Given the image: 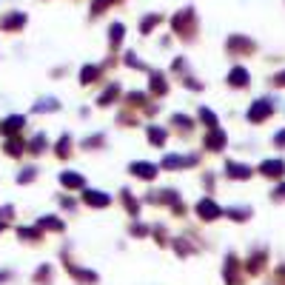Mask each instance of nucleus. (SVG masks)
Returning <instances> with one entry per match:
<instances>
[{"label": "nucleus", "mask_w": 285, "mask_h": 285, "mask_svg": "<svg viewBox=\"0 0 285 285\" xmlns=\"http://www.w3.org/2000/svg\"><path fill=\"white\" fill-rule=\"evenodd\" d=\"M23 23H26V14H23V11H14V14H6V17L0 20V26H3V29H20Z\"/></svg>", "instance_id": "3"}, {"label": "nucleus", "mask_w": 285, "mask_h": 285, "mask_svg": "<svg viewBox=\"0 0 285 285\" xmlns=\"http://www.w3.org/2000/svg\"><path fill=\"white\" fill-rule=\"evenodd\" d=\"M154 166H148V163H134V166H131V174H140V177H146V180H151V177H154Z\"/></svg>", "instance_id": "8"}, {"label": "nucleus", "mask_w": 285, "mask_h": 285, "mask_svg": "<svg viewBox=\"0 0 285 285\" xmlns=\"http://www.w3.org/2000/svg\"><path fill=\"white\" fill-rule=\"evenodd\" d=\"M277 83H280V86H285V71L280 74V77H277Z\"/></svg>", "instance_id": "26"}, {"label": "nucleus", "mask_w": 285, "mask_h": 285, "mask_svg": "<svg viewBox=\"0 0 285 285\" xmlns=\"http://www.w3.org/2000/svg\"><path fill=\"white\" fill-rule=\"evenodd\" d=\"M68 143H71V140H68V137H63V140H60V148H57V151H60V154H68Z\"/></svg>", "instance_id": "23"}, {"label": "nucleus", "mask_w": 285, "mask_h": 285, "mask_svg": "<svg viewBox=\"0 0 285 285\" xmlns=\"http://www.w3.org/2000/svg\"><path fill=\"white\" fill-rule=\"evenodd\" d=\"M154 23H160V14H151V17L143 23V32H151V26H154Z\"/></svg>", "instance_id": "21"}, {"label": "nucleus", "mask_w": 285, "mask_h": 285, "mask_svg": "<svg viewBox=\"0 0 285 285\" xmlns=\"http://www.w3.org/2000/svg\"><path fill=\"white\" fill-rule=\"evenodd\" d=\"M32 177H34V169H26V174H20L17 180H20V182H29V180H32Z\"/></svg>", "instance_id": "24"}, {"label": "nucleus", "mask_w": 285, "mask_h": 285, "mask_svg": "<svg viewBox=\"0 0 285 285\" xmlns=\"http://www.w3.org/2000/svg\"><path fill=\"white\" fill-rule=\"evenodd\" d=\"M197 211H200V217H203V220H214V217H220V208H217L211 200H203V203L197 205Z\"/></svg>", "instance_id": "5"}, {"label": "nucleus", "mask_w": 285, "mask_h": 285, "mask_svg": "<svg viewBox=\"0 0 285 285\" xmlns=\"http://www.w3.org/2000/svg\"><path fill=\"white\" fill-rule=\"evenodd\" d=\"M0 231H3V223H0Z\"/></svg>", "instance_id": "28"}, {"label": "nucleus", "mask_w": 285, "mask_h": 285, "mask_svg": "<svg viewBox=\"0 0 285 285\" xmlns=\"http://www.w3.org/2000/svg\"><path fill=\"white\" fill-rule=\"evenodd\" d=\"M94 77H97V68H94V66H86V68H83V83H91Z\"/></svg>", "instance_id": "18"}, {"label": "nucleus", "mask_w": 285, "mask_h": 285, "mask_svg": "<svg viewBox=\"0 0 285 285\" xmlns=\"http://www.w3.org/2000/svg\"><path fill=\"white\" fill-rule=\"evenodd\" d=\"M223 143H226V137L220 134V131H217V134H211L208 140H205V146H211V148H220Z\"/></svg>", "instance_id": "13"}, {"label": "nucleus", "mask_w": 285, "mask_h": 285, "mask_svg": "<svg viewBox=\"0 0 285 285\" xmlns=\"http://www.w3.org/2000/svg\"><path fill=\"white\" fill-rule=\"evenodd\" d=\"M6 151H9V154H20L23 143H20V140H9V143H6Z\"/></svg>", "instance_id": "15"}, {"label": "nucleus", "mask_w": 285, "mask_h": 285, "mask_svg": "<svg viewBox=\"0 0 285 285\" xmlns=\"http://www.w3.org/2000/svg\"><path fill=\"white\" fill-rule=\"evenodd\" d=\"M191 23H194V14H191V9H185L182 14L174 17V29H177V32H188V29H191Z\"/></svg>", "instance_id": "2"}, {"label": "nucleus", "mask_w": 285, "mask_h": 285, "mask_svg": "<svg viewBox=\"0 0 285 285\" xmlns=\"http://www.w3.org/2000/svg\"><path fill=\"white\" fill-rule=\"evenodd\" d=\"M60 180H63V185H71V188H77V185H83V180H80L77 174H63Z\"/></svg>", "instance_id": "11"}, {"label": "nucleus", "mask_w": 285, "mask_h": 285, "mask_svg": "<svg viewBox=\"0 0 285 285\" xmlns=\"http://www.w3.org/2000/svg\"><path fill=\"white\" fill-rule=\"evenodd\" d=\"M151 143L163 146V143H166V131H160V128H151Z\"/></svg>", "instance_id": "17"}, {"label": "nucleus", "mask_w": 285, "mask_h": 285, "mask_svg": "<svg viewBox=\"0 0 285 285\" xmlns=\"http://www.w3.org/2000/svg\"><path fill=\"white\" fill-rule=\"evenodd\" d=\"M117 86H109V89H106V94H103L100 97V106H109V100H114V97H117Z\"/></svg>", "instance_id": "12"}, {"label": "nucleus", "mask_w": 285, "mask_h": 285, "mask_svg": "<svg viewBox=\"0 0 285 285\" xmlns=\"http://www.w3.org/2000/svg\"><path fill=\"white\" fill-rule=\"evenodd\" d=\"M154 91H166V83H163V77H154Z\"/></svg>", "instance_id": "25"}, {"label": "nucleus", "mask_w": 285, "mask_h": 285, "mask_svg": "<svg viewBox=\"0 0 285 285\" xmlns=\"http://www.w3.org/2000/svg\"><path fill=\"white\" fill-rule=\"evenodd\" d=\"M120 40H123V26H120V23H114V26H112V46H117Z\"/></svg>", "instance_id": "14"}, {"label": "nucleus", "mask_w": 285, "mask_h": 285, "mask_svg": "<svg viewBox=\"0 0 285 285\" xmlns=\"http://www.w3.org/2000/svg\"><path fill=\"white\" fill-rule=\"evenodd\" d=\"M40 226H43V228H55V231H60V228H63V223H57V220H40Z\"/></svg>", "instance_id": "20"}, {"label": "nucleus", "mask_w": 285, "mask_h": 285, "mask_svg": "<svg viewBox=\"0 0 285 285\" xmlns=\"http://www.w3.org/2000/svg\"><path fill=\"white\" fill-rule=\"evenodd\" d=\"M86 203H89V205H97V208H103V205L112 203V197H106L103 191H89V194H86Z\"/></svg>", "instance_id": "6"}, {"label": "nucleus", "mask_w": 285, "mask_h": 285, "mask_svg": "<svg viewBox=\"0 0 285 285\" xmlns=\"http://www.w3.org/2000/svg\"><path fill=\"white\" fill-rule=\"evenodd\" d=\"M228 80H231L234 86H245V80H248V71H245V68H234Z\"/></svg>", "instance_id": "10"}, {"label": "nucleus", "mask_w": 285, "mask_h": 285, "mask_svg": "<svg viewBox=\"0 0 285 285\" xmlns=\"http://www.w3.org/2000/svg\"><path fill=\"white\" fill-rule=\"evenodd\" d=\"M226 171H228V177H237V180H245V177H251V169H245V166H237V163H228Z\"/></svg>", "instance_id": "7"}, {"label": "nucleus", "mask_w": 285, "mask_h": 285, "mask_svg": "<svg viewBox=\"0 0 285 285\" xmlns=\"http://www.w3.org/2000/svg\"><path fill=\"white\" fill-rule=\"evenodd\" d=\"M271 103L268 100H260L257 103V106H254V109H251L248 112V120H254V123H260V120H265V117H268V114H271Z\"/></svg>", "instance_id": "1"}, {"label": "nucleus", "mask_w": 285, "mask_h": 285, "mask_svg": "<svg viewBox=\"0 0 285 285\" xmlns=\"http://www.w3.org/2000/svg\"><path fill=\"white\" fill-rule=\"evenodd\" d=\"M174 123L180 125V128H188V125H191V120H188V117H182V114H177V117H174Z\"/></svg>", "instance_id": "22"}, {"label": "nucleus", "mask_w": 285, "mask_h": 285, "mask_svg": "<svg viewBox=\"0 0 285 285\" xmlns=\"http://www.w3.org/2000/svg\"><path fill=\"white\" fill-rule=\"evenodd\" d=\"M283 171H285L283 160H265L262 163V174H268V177H280Z\"/></svg>", "instance_id": "4"}, {"label": "nucleus", "mask_w": 285, "mask_h": 285, "mask_svg": "<svg viewBox=\"0 0 285 285\" xmlns=\"http://www.w3.org/2000/svg\"><path fill=\"white\" fill-rule=\"evenodd\" d=\"M277 194H280V197H285V185H283V188H280V191H277Z\"/></svg>", "instance_id": "27"}, {"label": "nucleus", "mask_w": 285, "mask_h": 285, "mask_svg": "<svg viewBox=\"0 0 285 285\" xmlns=\"http://www.w3.org/2000/svg\"><path fill=\"white\" fill-rule=\"evenodd\" d=\"M43 146H46V137L37 134V137L32 140V151H43Z\"/></svg>", "instance_id": "19"}, {"label": "nucleus", "mask_w": 285, "mask_h": 285, "mask_svg": "<svg viewBox=\"0 0 285 285\" xmlns=\"http://www.w3.org/2000/svg\"><path fill=\"white\" fill-rule=\"evenodd\" d=\"M23 123H26L23 117H9V120H3V125H0V131H3V134H11V131H17V128H20Z\"/></svg>", "instance_id": "9"}, {"label": "nucleus", "mask_w": 285, "mask_h": 285, "mask_svg": "<svg viewBox=\"0 0 285 285\" xmlns=\"http://www.w3.org/2000/svg\"><path fill=\"white\" fill-rule=\"evenodd\" d=\"M200 117H203V123H208V125H211V128H214V125H217V117H214V114H211V112H208V109H200Z\"/></svg>", "instance_id": "16"}]
</instances>
